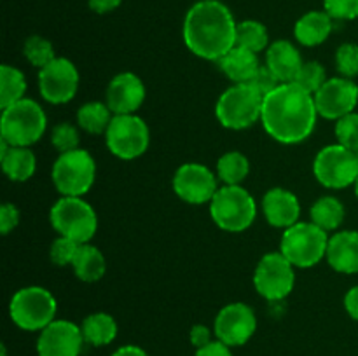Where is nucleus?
Here are the masks:
<instances>
[{
    "mask_svg": "<svg viewBox=\"0 0 358 356\" xmlns=\"http://www.w3.org/2000/svg\"><path fill=\"white\" fill-rule=\"evenodd\" d=\"M315 98L294 82L280 84L262 101L261 122L273 140L294 145L310 138L317 124Z\"/></svg>",
    "mask_w": 358,
    "mask_h": 356,
    "instance_id": "obj_1",
    "label": "nucleus"
},
{
    "mask_svg": "<svg viewBox=\"0 0 358 356\" xmlns=\"http://www.w3.org/2000/svg\"><path fill=\"white\" fill-rule=\"evenodd\" d=\"M236 21L219 0H201L185 14L184 42L203 59L219 61L236 45Z\"/></svg>",
    "mask_w": 358,
    "mask_h": 356,
    "instance_id": "obj_2",
    "label": "nucleus"
},
{
    "mask_svg": "<svg viewBox=\"0 0 358 356\" xmlns=\"http://www.w3.org/2000/svg\"><path fill=\"white\" fill-rule=\"evenodd\" d=\"M48 128V117L41 105L30 98L16 101L2 110L0 140L10 147H30L42 138Z\"/></svg>",
    "mask_w": 358,
    "mask_h": 356,
    "instance_id": "obj_3",
    "label": "nucleus"
},
{
    "mask_svg": "<svg viewBox=\"0 0 358 356\" xmlns=\"http://www.w3.org/2000/svg\"><path fill=\"white\" fill-rule=\"evenodd\" d=\"M212 220L226 232H243L257 216V205L241 185H224L210 201Z\"/></svg>",
    "mask_w": 358,
    "mask_h": 356,
    "instance_id": "obj_4",
    "label": "nucleus"
},
{
    "mask_svg": "<svg viewBox=\"0 0 358 356\" xmlns=\"http://www.w3.org/2000/svg\"><path fill=\"white\" fill-rule=\"evenodd\" d=\"M329 236L324 229L313 222H297L285 229L280 251L294 267L308 269L322 262L327 255Z\"/></svg>",
    "mask_w": 358,
    "mask_h": 356,
    "instance_id": "obj_5",
    "label": "nucleus"
},
{
    "mask_svg": "<svg viewBox=\"0 0 358 356\" xmlns=\"http://www.w3.org/2000/svg\"><path fill=\"white\" fill-rule=\"evenodd\" d=\"M58 302L49 290L27 286L17 290L9 304L10 320L27 332H41L56 320Z\"/></svg>",
    "mask_w": 358,
    "mask_h": 356,
    "instance_id": "obj_6",
    "label": "nucleus"
},
{
    "mask_svg": "<svg viewBox=\"0 0 358 356\" xmlns=\"http://www.w3.org/2000/svg\"><path fill=\"white\" fill-rule=\"evenodd\" d=\"M49 220L59 236L70 237L79 244L90 243L98 230L96 212L83 198L62 195V199L52 205Z\"/></svg>",
    "mask_w": 358,
    "mask_h": 356,
    "instance_id": "obj_7",
    "label": "nucleus"
},
{
    "mask_svg": "<svg viewBox=\"0 0 358 356\" xmlns=\"http://www.w3.org/2000/svg\"><path fill=\"white\" fill-rule=\"evenodd\" d=\"M264 96L252 84H234L220 94L215 115L227 129H247L261 121Z\"/></svg>",
    "mask_w": 358,
    "mask_h": 356,
    "instance_id": "obj_8",
    "label": "nucleus"
},
{
    "mask_svg": "<svg viewBox=\"0 0 358 356\" xmlns=\"http://www.w3.org/2000/svg\"><path fill=\"white\" fill-rule=\"evenodd\" d=\"M96 164L93 156L84 149L59 154L51 170L52 184L62 195L83 198L93 187Z\"/></svg>",
    "mask_w": 358,
    "mask_h": 356,
    "instance_id": "obj_9",
    "label": "nucleus"
},
{
    "mask_svg": "<svg viewBox=\"0 0 358 356\" xmlns=\"http://www.w3.org/2000/svg\"><path fill=\"white\" fill-rule=\"evenodd\" d=\"M105 143L110 154H114L119 159H136L149 149V126L135 114L114 115L108 129L105 131Z\"/></svg>",
    "mask_w": 358,
    "mask_h": 356,
    "instance_id": "obj_10",
    "label": "nucleus"
},
{
    "mask_svg": "<svg viewBox=\"0 0 358 356\" xmlns=\"http://www.w3.org/2000/svg\"><path fill=\"white\" fill-rule=\"evenodd\" d=\"M315 178L327 188H346L358 178V156L353 150L334 143L317 154L313 163Z\"/></svg>",
    "mask_w": 358,
    "mask_h": 356,
    "instance_id": "obj_11",
    "label": "nucleus"
},
{
    "mask_svg": "<svg viewBox=\"0 0 358 356\" xmlns=\"http://www.w3.org/2000/svg\"><path fill=\"white\" fill-rule=\"evenodd\" d=\"M296 285L294 265L283 257L282 251L266 253L259 260L254 274V286L266 300H282L292 293Z\"/></svg>",
    "mask_w": 358,
    "mask_h": 356,
    "instance_id": "obj_12",
    "label": "nucleus"
},
{
    "mask_svg": "<svg viewBox=\"0 0 358 356\" xmlns=\"http://www.w3.org/2000/svg\"><path fill=\"white\" fill-rule=\"evenodd\" d=\"M38 91L48 103H69L79 89V72L66 58L56 56L49 65L38 70Z\"/></svg>",
    "mask_w": 358,
    "mask_h": 356,
    "instance_id": "obj_13",
    "label": "nucleus"
},
{
    "mask_svg": "<svg viewBox=\"0 0 358 356\" xmlns=\"http://www.w3.org/2000/svg\"><path fill=\"white\" fill-rule=\"evenodd\" d=\"M318 115L327 121H339L355 112L358 105V86L346 77H332L313 94Z\"/></svg>",
    "mask_w": 358,
    "mask_h": 356,
    "instance_id": "obj_14",
    "label": "nucleus"
},
{
    "mask_svg": "<svg viewBox=\"0 0 358 356\" xmlns=\"http://www.w3.org/2000/svg\"><path fill=\"white\" fill-rule=\"evenodd\" d=\"M255 328H257L255 313L250 306L243 302H233L222 307L213 325L217 341L224 342L229 348L247 344L255 334Z\"/></svg>",
    "mask_w": 358,
    "mask_h": 356,
    "instance_id": "obj_15",
    "label": "nucleus"
},
{
    "mask_svg": "<svg viewBox=\"0 0 358 356\" xmlns=\"http://www.w3.org/2000/svg\"><path fill=\"white\" fill-rule=\"evenodd\" d=\"M173 191L189 205H205L212 201L219 187L210 168L199 163H187L175 171Z\"/></svg>",
    "mask_w": 358,
    "mask_h": 356,
    "instance_id": "obj_16",
    "label": "nucleus"
},
{
    "mask_svg": "<svg viewBox=\"0 0 358 356\" xmlns=\"http://www.w3.org/2000/svg\"><path fill=\"white\" fill-rule=\"evenodd\" d=\"M84 335L79 325L66 320L49 323L37 339L38 356H79L84 346Z\"/></svg>",
    "mask_w": 358,
    "mask_h": 356,
    "instance_id": "obj_17",
    "label": "nucleus"
},
{
    "mask_svg": "<svg viewBox=\"0 0 358 356\" xmlns=\"http://www.w3.org/2000/svg\"><path fill=\"white\" fill-rule=\"evenodd\" d=\"M145 100V86L142 79L131 72L117 73L108 82L105 103L114 115L135 114Z\"/></svg>",
    "mask_w": 358,
    "mask_h": 356,
    "instance_id": "obj_18",
    "label": "nucleus"
},
{
    "mask_svg": "<svg viewBox=\"0 0 358 356\" xmlns=\"http://www.w3.org/2000/svg\"><path fill=\"white\" fill-rule=\"evenodd\" d=\"M262 212L269 225L278 229H289L299 222L301 202L294 192L275 187L262 198Z\"/></svg>",
    "mask_w": 358,
    "mask_h": 356,
    "instance_id": "obj_19",
    "label": "nucleus"
},
{
    "mask_svg": "<svg viewBox=\"0 0 358 356\" xmlns=\"http://www.w3.org/2000/svg\"><path fill=\"white\" fill-rule=\"evenodd\" d=\"M329 265L341 274L358 272V232L357 230H339L329 237L327 246Z\"/></svg>",
    "mask_w": 358,
    "mask_h": 356,
    "instance_id": "obj_20",
    "label": "nucleus"
},
{
    "mask_svg": "<svg viewBox=\"0 0 358 356\" xmlns=\"http://www.w3.org/2000/svg\"><path fill=\"white\" fill-rule=\"evenodd\" d=\"M303 63L299 49L289 40H276L266 49V66L282 84L294 82Z\"/></svg>",
    "mask_w": 358,
    "mask_h": 356,
    "instance_id": "obj_21",
    "label": "nucleus"
},
{
    "mask_svg": "<svg viewBox=\"0 0 358 356\" xmlns=\"http://www.w3.org/2000/svg\"><path fill=\"white\" fill-rule=\"evenodd\" d=\"M0 164L9 180L27 181L34 177L37 159L28 147H10L0 140Z\"/></svg>",
    "mask_w": 358,
    "mask_h": 356,
    "instance_id": "obj_22",
    "label": "nucleus"
},
{
    "mask_svg": "<svg viewBox=\"0 0 358 356\" xmlns=\"http://www.w3.org/2000/svg\"><path fill=\"white\" fill-rule=\"evenodd\" d=\"M219 66L234 84H248L261 68L257 52L234 45L227 54L219 59Z\"/></svg>",
    "mask_w": 358,
    "mask_h": 356,
    "instance_id": "obj_23",
    "label": "nucleus"
},
{
    "mask_svg": "<svg viewBox=\"0 0 358 356\" xmlns=\"http://www.w3.org/2000/svg\"><path fill=\"white\" fill-rule=\"evenodd\" d=\"M332 17L322 10H311L299 17V21L294 27V35L299 44L306 47H315V45L324 44L332 31Z\"/></svg>",
    "mask_w": 358,
    "mask_h": 356,
    "instance_id": "obj_24",
    "label": "nucleus"
},
{
    "mask_svg": "<svg viewBox=\"0 0 358 356\" xmlns=\"http://www.w3.org/2000/svg\"><path fill=\"white\" fill-rule=\"evenodd\" d=\"M72 267L77 278L84 283L100 281L103 278L105 271H107L103 253L90 243L80 244L79 251H77L76 258H73Z\"/></svg>",
    "mask_w": 358,
    "mask_h": 356,
    "instance_id": "obj_25",
    "label": "nucleus"
},
{
    "mask_svg": "<svg viewBox=\"0 0 358 356\" xmlns=\"http://www.w3.org/2000/svg\"><path fill=\"white\" fill-rule=\"evenodd\" d=\"M80 330H83L84 341L96 348L110 344L117 337V323L107 313H93L84 318Z\"/></svg>",
    "mask_w": 358,
    "mask_h": 356,
    "instance_id": "obj_26",
    "label": "nucleus"
},
{
    "mask_svg": "<svg viewBox=\"0 0 358 356\" xmlns=\"http://www.w3.org/2000/svg\"><path fill=\"white\" fill-rule=\"evenodd\" d=\"M311 222L324 229L325 232L338 230L345 220V206L334 195H324L317 199L310 209Z\"/></svg>",
    "mask_w": 358,
    "mask_h": 356,
    "instance_id": "obj_27",
    "label": "nucleus"
},
{
    "mask_svg": "<svg viewBox=\"0 0 358 356\" xmlns=\"http://www.w3.org/2000/svg\"><path fill=\"white\" fill-rule=\"evenodd\" d=\"M112 117H114L112 110L107 103L101 101H90L77 110V124L90 135H101V133L105 135Z\"/></svg>",
    "mask_w": 358,
    "mask_h": 356,
    "instance_id": "obj_28",
    "label": "nucleus"
},
{
    "mask_svg": "<svg viewBox=\"0 0 358 356\" xmlns=\"http://www.w3.org/2000/svg\"><path fill=\"white\" fill-rule=\"evenodd\" d=\"M27 93V79L23 72L10 65H2L0 68V108L23 100Z\"/></svg>",
    "mask_w": 358,
    "mask_h": 356,
    "instance_id": "obj_29",
    "label": "nucleus"
},
{
    "mask_svg": "<svg viewBox=\"0 0 358 356\" xmlns=\"http://www.w3.org/2000/svg\"><path fill=\"white\" fill-rule=\"evenodd\" d=\"M250 173V163L238 150L226 152L217 161V177L226 185H241Z\"/></svg>",
    "mask_w": 358,
    "mask_h": 356,
    "instance_id": "obj_30",
    "label": "nucleus"
},
{
    "mask_svg": "<svg viewBox=\"0 0 358 356\" xmlns=\"http://www.w3.org/2000/svg\"><path fill=\"white\" fill-rule=\"evenodd\" d=\"M268 30L262 23L254 20H247L238 23L236 28V45L248 49L252 52H262L269 47Z\"/></svg>",
    "mask_w": 358,
    "mask_h": 356,
    "instance_id": "obj_31",
    "label": "nucleus"
},
{
    "mask_svg": "<svg viewBox=\"0 0 358 356\" xmlns=\"http://www.w3.org/2000/svg\"><path fill=\"white\" fill-rule=\"evenodd\" d=\"M23 56L38 70L44 68L45 65H49L56 58L55 47H52L51 42L48 38L41 37V35H34V37L27 38L23 45Z\"/></svg>",
    "mask_w": 358,
    "mask_h": 356,
    "instance_id": "obj_32",
    "label": "nucleus"
},
{
    "mask_svg": "<svg viewBox=\"0 0 358 356\" xmlns=\"http://www.w3.org/2000/svg\"><path fill=\"white\" fill-rule=\"evenodd\" d=\"M325 80H327V73H325L324 65L318 61H306L301 66L294 84L303 87V89L308 91L310 94H315L322 86H324Z\"/></svg>",
    "mask_w": 358,
    "mask_h": 356,
    "instance_id": "obj_33",
    "label": "nucleus"
},
{
    "mask_svg": "<svg viewBox=\"0 0 358 356\" xmlns=\"http://www.w3.org/2000/svg\"><path fill=\"white\" fill-rule=\"evenodd\" d=\"M336 138L339 145L358 152V114L345 115L343 119L336 121Z\"/></svg>",
    "mask_w": 358,
    "mask_h": 356,
    "instance_id": "obj_34",
    "label": "nucleus"
},
{
    "mask_svg": "<svg viewBox=\"0 0 358 356\" xmlns=\"http://www.w3.org/2000/svg\"><path fill=\"white\" fill-rule=\"evenodd\" d=\"M79 131H77L76 126L70 124V122H62V124L56 126L51 133V143L59 154L79 149Z\"/></svg>",
    "mask_w": 358,
    "mask_h": 356,
    "instance_id": "obj_35",
    "label": "nucleus"
},
{
    "mask_svg": "<svg viewBox=\"0 0 358 356\" xmlns=\"http://www.w3.org/2000/svg\"><path fill=\"white\" fill-rule=\"evenodd\" d=\"M80 244L77 241L70 239V237L59 236L52 241L51 248H49V257L55 265L65 267V265H72L73 258H76L77 251H79Z\"/></svg>",
    "mask_w": 358,
    "mask_h": 356,
    "instance_id": "obj_36",
    "label": "nucleus"
},
{
    "mask_svg": "<svg viewBox=\"0 0 358 356\" xmlns=\"http://www.w3.org/2000/svg\"><path fill=\"white\" fill-rule=\"evenodd\" d=\"M336 66L341 77L353 79L358 75V45L346 42L336 51Z\"/></svg>",
    "mask_w": 358,
    "mask_h": 356,
    "instance_id": "obj_37",
    "label": "nucleus"
},
{
    "mask_svg": "<svg viewBox=\"0 0 358 356\" xmlns=\"http://www.w3.org/2000/svg\"><path fill=\"white\" fill-rule=\"evenodd\" d=\"M324 7L332 20L358 17V0H324Z\"/></svg>",
    "mask_w": 358,
    "mask_h": 356,
    "instance_id": "obj_38",
    "label": "nucleus"
},
{
    "mask_svg": "<svg viewBox=\"0 0 358 356\" xmlns=\"http://www.w3.org/2000/svg\"><path fill=\"white\" fill-rule=\"evenodd\" d=\"M248 84H252V86L262 94V96H266V94H269L271 91H275L282 82H280V80L275 77V73L264 65L259 68V72L255 73V77Z\"/></svg>",
    "mask_w": 358,
    "mask_h": 356,
    "instance_id": "obj_39",
    "label": "nucleus"
},
{
    "mask_svg": "<svg viewBox=\"0 0 358 356\" xmlns=\"http://www.w3.org/2000/svg\"><path fill=\"white\" fill-rule=\"evenodd\" d=\"M17 223H20V212H17L16 206L10 205V202L2 205V208H0V232L7 236Z\"/></svg>",
    "mask_w": 358,
    "mask_h": 356,
    "instance_id": "obj_40",
    "label": "nucleus"
},
{
    "mask_svg": "<svg viewBox=\"0 0 358 356\" xmlns=\"http://www.w3.org/2000/svg\"><path fill=\"white\" fill-rule=\"evenodd\" d=\"M210 342H212V332H210L208 327H205V325H194L191 328V344L196 349L205 348Z\"/></svg>",
    "mask_w": 358,
    "mask_h": 356,
    "instance_id": "obj_41",
    "label": "nucleus"
},
{
    "mask_svg": "<svg viewBox=\"0 0 358 356\" xmlns=\"http://www.w3.org/2000/svg\"><path fill=\"white\" fill-rule=\"evenodd\" d=\"M196 356H233L229 346L220 341H212L205 348L196 349Z\"/></svg>",
    "mask_w": 358,
    "mask_h": 356,
    "instance_id": "obj_42",
    "label": "nucleus"
},
{
    "mask_svg": "<svg viewBox=\"0 0 358 356\" xmlns=\"http://www.w3.org/2000/svg\"><path fill=\"white\" fill-rule=\"evenodd\" d=\"M345 309L350 318L358 321V285L350 288L345 295Z\"/></svg>",
    "mask_w": 358,
    "mask_h": 356,
    "instance_id": "obj_43",
    "label": "nucleus"
},
{
    "mask_svg": "<svg viewBox=\"0 0 358 356\" xmlns=\"http://www.w3.org/2000/svg\"><path fill=\"white\" fill-rule=\"evenodd\" d=\"M122 0H90V7L91 10L98 14H105V13H110V10L117 9L121 6Z\"/></svg>",
    "mask_w": 358,
    "mask_h": 356,
    "instance_id": "obj_44",
    "label": "nucleus"
},
{
    "mask_svg": "<svg viewBox=\"0 0 358 356\" xmlns=\"http://www.w3.org/2000/svg\"><path fill=\"white\" fill-rule=\"evenodd\" d=\"M112 356H149L142 348L138 346H122L117 351L112 353Z\"/></svg>",
    "mask_w": 358,
    "mask_h": 356,
    "instance_id": "obj_45",
    "label": "nucleus"
},
{
    "mask_svg": "<svg viewBox=\"0 0 358 356\" xmlns=\"http://www.w3.org/2000/svg\"><path fill=\"white\" fill-rule=\"evenodd\" d=\"M0 353H2V356H7V349L3 344H2V348H0Z\"/></svg>",
    "mask_w": 358,
    "mask_h": 356,
    "instance_id": "obj_46",
    "label": "nucleus"
},
{
    "mask_svg": "<svg viewBox=\"0 0 358 356\" xmlns=\"http://www.w3.org/2000/svg\"><path fill=\"white\" fill-rule=\"evenodd\" d=\"M355 194H357V198H358V178H357V181H355Z\"/></svg>",
    "mask_w": 358,
    "mask_h": 356,
    "instance_id": "obj_47",
    "label": "nucleus"
}]
</instances>
